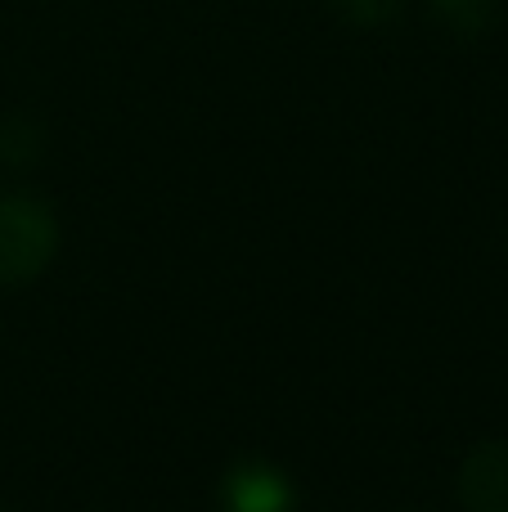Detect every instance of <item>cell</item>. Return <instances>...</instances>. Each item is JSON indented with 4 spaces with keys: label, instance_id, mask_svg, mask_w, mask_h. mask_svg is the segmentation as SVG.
Segmentation results:
<instances>
[{
    "label": "cell",
    "instance_id": "obj_1",
    "mask_svg": "<svg viewBox=\"0 0 508 512\" xmlns=\"http://www.w3.org/2000/svg\"><path fill=\"white\" fill-rule=\"evenodd\" d=\"M59 248V221L32 194L0 198V288L32 283Z\"/></svg>",
    "mask_w": 508,
    "mask_h": 512
},
{
    "label": "cell",
    "instance_id": "obj_2",
    "mask_svg": "<svg viewBox=\"0 0 508 512\" xmlns=\"http://www.w3.org/2000/svg\"><path fill=\"white\" fill-rule=\"evenodd\" d=\"M221 504L225 512H293L297 495H293V481L279 468H270L261 459H243L221 481Z\"/></svg>",
    "mask_w": 508,
    "mask_h": 512
},
{
    "label": "cell",
    "instance_id": "obj_3",
    "mask_svg": "<svg viewBox=\"0 0 508 512\" xmlns=\"http://www.w3.org/2000/svg\"><path fill=\"white\" fill-rule=\"evenodd\" d=\"M459 504L468 512H508V441H486L464 459Z\"/></svg>",
    "mask_w": 508,
    "mask_h": 512
},
{
    "label": "cell",
    "instance_id": "obj_4",
    "mask_svg": "<svg viewBox=\"0 0 508 512\" xmlns=\"http://www.w3.org/2000/svg\"><path fill=\"white\" fill-rule=\"evenodd\" d=\"M432 5H437V14L464 36H477L495 23V0H432Z\"/></svg>",
    "mask_w": 508,
    "mask_h": 512
},
{
    "label": "cell",
    "instance_id": "obj_5",
    "mask_svg": "<svg viewBox=\"0 0 508 512\" xmlns=\"http://www.w3.org/2000/svg\"><path fill=\"white\" fill-rule=\"evenodd\" d=\"M333 9H338L342 18H351V23H365V27H378L387 23V18L401 14L405 0H329Z\"/></svg>",
    "mask_w": 508,
    "mask_h": 512
}]
</instances>
